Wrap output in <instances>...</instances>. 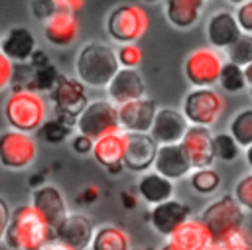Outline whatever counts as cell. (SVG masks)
Instances as JSON below:
<instances>
[{
	"instance_id": "12",
	"label": "cell",
	"mask_w": 252,
	"mask_h": 250,
	"mask_svg": "<svg viewBox=\"0 0 252 250\" xmlns=\"http://www.w3.org/2000/svg\"><path fill=\"white\" fill-rule=\"evenodd\" d=\"M156 114H158V104L148 96L118 106L120 128L126 134H150Z\"/></svg>"
},
{
	"instance_id": "19",
	"label": "cell",
	"mask_w": 252,
	"mask_h": 250,
	"mask_svg": "<svg viewBox=\"0 0 252 250\" xmlns=\"http://www.w3.org/2000/svg\"><path fill=\"white\" fill-rule=\"evenodd\" d=\"M205 31L213 49H228L242 35V30L236 22L234 12H228V10L215 12L207 22Z\"/></svg>"
},
{
	"instance_id": "53",
	"label": "cell",
	"mask_w": 252,
	"mask_h": 250,
	"mask_svg": "<svg viewBox=\"0 0 252 250\" xmlns=\"http://www.w3.org/2000/svg\"><path fill=\"white\" fill-rule=\"evenodd\" d=\"M146 2H156V0H146Z\"/></svg>"
},
{
	"instance_id": "7",
	"label": "cell",
	"mask_w": 252,
	"mask_h": 250,
	"mask_svg": "<svg viewBox=\"0 0 252 250\" xmlns=\"http://www.w3.org/2000/svg\"><path fill=\"white\" fill-rule=\"evenodd\" d=\"M222 55L213 47H199L185 57L183 73L193 89H213L222 71Z\"/></svg>"
},
{
	"instance_id": "43",
	"label": "cell",
	"mask_w": 252,
	"mask_h": 250,
	"mask_svg": "<svg viewBox=\"0 0 252 250\" xmlns=\"http://www.w3.org/2000/svg\"><path fill=\"white\" fill-rule=\"evenodd\" d=\"M120 201H122V207H126V209H134L136 207V197L132 195V193H128V191H124V193H120Z\"/></svg>"
},
{
	"instance_id": "52",
	"label": "cell",
	"mask_w": 252,
	"mask_h": 250,
	"mask_svg": "<svg viewBox=\"0 0 252 250\" xmlns=\"http://www.w3.org/2000/svg\"><path fill=\"white\" fill-rule=\"evenodd\" d=\"M132 250H152V248H132Z\"/></svg>"
},
{
	"instance_id": "51",
	"label": "cell",
	"mask_w": 252,
	"mask_h": 250,
	"mask_svg": "<svg viewBox=\"0 0 252 250\" xmlns=\"http://www.w3.org/2000/svg\"><path fill=\"white\" fill-rule=\"evenodd\" d=\"M205 250H219V248H217V246H215V242H213V244H211L209 248H205Z\"/></svg>"
},
{
	"instance_id": "21",
	"label": "cell",
	"mask_w": 252,
	"mask_h": 250,
	"mask_svg": "<svg viewBox=\"0 0 252 250\" xmlns=\"http://www.w3.org/2000/svg\"><path fill=\"white\" fill-rule=\"evenodd\" d=\"M0 51L12 63H26L35 53V37L24 26L10 28L0 39Z\"/></svg>"
},
{
	"instance_id": "23",
	"label": "cell",
	"mask_w": 252,
	"mask_h": 250,
	"mask_svg": "<svg viewBox=\"0 0 252 250\" xmlns=\"http://www.w3.org/2000/svg\"><path fill=\"white\" fill-rule=\"evenodd\" d=\"M169 240H173L183 250H205L215 242L211 230L207 228L201 217H191L189 220H185L169 236Z\"/></svg>"
},
{
	"instance_id": "11",
	"label": "cell",
	"mask_w": 252,
	"mask_h": 250,
	"mask_svg": "<svg viewBox=\"0 0 252 250\" xmlns=\"http://www.w3.org/2000/svg\"><path fill=\"white\" fill-rule=\"evenodd\" d=\"M94 226L85 213H69L67 219L55 228V244L67 250H91Z\"/></svg>"
},
{
	"instance_id": "6",
	"label": "cell",
	"mask_w": 252,
	"mask_h": 250,
	"mask_svg": "<svg viewBox=\"0 0 252 250\" xmlns=\"http://www.w3.org/2000/svg\"><path fill=\"white\" fill-rule=\"evenodd\" d=\"M181 112L191 126L211 128L224 112V98L215 89H191L183 98Z\"/></svg>"
},
{
	"instance_id": "9",
	"label": "cell",
	"mask_w": 252,
	"mask_h": 250,
	"mask_svg": "<svg viewBox=\"0 0 252 250\" xmlns=\"http://www.w3.org/2000/svg\"><path fill=\"white\" fill-rule=\"evenodd\" d=\"M77 132L89 136L91 140H98L102 136L122 132L118 120V106L110 100H91L89 106L77 120Z\"/></svg>"
},
{
	"instance_id": "3",
	"label": "cell",
	"mask_w": 252,
	"mask_h": 250,
	"mask_svg": "<svg viewBox=\"0 0 252 250\" xmlns=\"http://www.w3.org/2000/svg\"><path fill=\"white\" fill-rule=\"evenodd\" d=\"M47 106L39 93L16 89L4 102V118L12 130L32 134L45 124Z\"/></svg>"
},
{
	"instance_id": "48",
	"label": "cell",
	"mask_w": 252,
	"mask_h": 250,
	"mask_svg": "<svg viewBox=\"0 0 252 250\" xmlns=\"http://www.w3.org/2000/svg\"><path fill=\"white\" fill-rule=\"evenodd\" d=\"M230 4H236V6H240V4H244V2H250V0H228Z\"/></svg>"
},
{
	"instance_id": "22",
	"label": "cell",
	"mask_w": 252,
	"mask_h": 250,
	"mask_svg": "<svg viewBox=\"0 0 252 250\" xmlns=\"http://www.w3.org/2000/svg\"><path fill=\"white\" fill-rule=\"evenodd\" d=\"M43 35L55 47H69L79 35V20L71 12L57 10L47 22H43Z\"/></svg>"
},
{
	"instance_id": "14",
	"label": "cell",
	"mask_w": 252,
	"mask_h": 250,
	"mask_svg": "<svg viewBox=\"0 0 252 250\" xmlns=\"http://www.w3.org/2000/svg\"><path fill=\"white\" fill-rule=\"evenodd\" d=\"M189 219H191V207L177 199H169L165 203L152 207L148 215V222L152 224V228L165 238H169Z\"/></svg>"
},
{
	"instance_id": "45",
	"label": "cell",
	"mask_w": 252,
	"mask_h": 250,
	"mask_svg": "<svg viewBox=\"0 0 252 250\" xmlns=\"http://www.w3.org/2000/svg\"><path fill=\"white\" fill-rule=\"evenodd\" d=\"M159 250H183V248H179V246H177L173 240H169V238H167V240H165V242L159 246Z\"/></svg>"
},
{
	"instance_id": "18",
	"label": "cell",
	"mask_w": 252,
	"mask_h": 250,
	"mask_svg": "<svg viewBox=\"0 0 252 250\" xmlns=\"http://www.w3.org/2000/svg\"><path fill=\"white\" fill-rule=\"evenodd\" d=\"M106 96L112 104L122 106L126 102L146 96V85L138 69H120L106 87Z\"/></svg>"
},
{
	"instance_id": "27",
	"label": "cell",
	"mask_w": 252,
	"mask_h": 250,
	"mask_svg": "<svg viewBox=\"0 0 252 250\" xmlns=\"http://www.w3.org/2000/svg\"><path fill=\"white\" fill-rule=\"evenodd\" d=\"M91 250H132L130 234L116 224H102L94 230Z\"/></svg>"
},
{
	"instance_id": "49",
	"label": "cell",
	"mask_w": 252,
	"mask_h": 250,
	"mask_svg": "<svg viewBox=\"0 0 252 250\" xmlns=\"http://www.w3.org/2000/svg\"><path fill=\"white\" fill-rule=\"evenodd\" d=\"M236 250H252V242L246 244V246H242V248H236Z\"/></svg>"
},
{
	"instance_id": "35",
	"label": "cell",
	"mask_w": 252,
	"mask_h": 250,
	"mask_svg": "<svg viewBox=\"0 0 252 250\" xmlns=\"http://www.w3.org/2000/svg\"><path fill=\"white\" fill-rule=\"evenodd\" d=\"M116 55H118V63H120L122 69H136L142 63V49L136 43L120 45Z\"/></svg>"
},
{
	"instance_id": "41",
	"label": "cell",
	"mask_w": 252,
	"mask_h": 250,
	"mask_svg": "<svg viewBox=\"0 0 252 250\" xmlns=\"http://www.w3.org/2000/svg\"><path fill=\"white\" fill-rule=\"evenodd\" d=\"M98 199V187L96 185H87L85 189H83V193L77 197V201H81L83 205H91V203H94Z\"/></svg>"
},
{
	"instance_id": "31",
	"label": "cell",
	"mask_w": 252,
	"mask_h": 250,
	"mask_svg": "<svg viewBox=\"0 0 252 250\" xmlns=\"http://www.w3.org/2000/svg\"><path fill=\"white\" fill-rule=\"evenodd\" d=\"M213 150H215V157L220 161H234L240 156V146L236 144V140L228 134V132H219L213 138Z\"/></svg>"
},
{
	"instance_id": "30",
	"label": "cell",
	"mask_w": 252,
	"mask_h": 250,
	"mask_svg": "<svg viewBox=\"0 0 252 250\" xmlns=\"http://www.w3.org/2000/svg\"><path fill=\"white\" fill-rule=\"evenodd\" d=\"M219 85L224 93H230V94H236V93H242L244 89H248L244 67L232 63V61H224L220 77H219Z\"/></svg>"
},
{
	"instance_id": "17",
	"label": "cell",
	"mask_w": 252,
	"mask_h": 250,
	"mask_svg": "<svg viewBox=\"0 0 252 250\" xmlns=\"http://www.w3.org/2000/svg\"><path fill=\"white\" fill-rule=\"evenodd\" d=\"M158 144L150 134H126V156L124 167L128 171L146 173L154 167Z\"/></svg>"
},
{
	"instance_id": "37",
	"label": "cell",
	"mask_w": 252,
	"mask_h": 250,
	"mask_svg": "<svg viewBox=\"0 0 252 250\" xmlns=\"http://www.w3.org/2000/svg\"><path fill=\"white\" fill-rule=\"evenodd\" d=\"M234 16H236V22H238L242 33H250V35H252V0L240 4V6L236 8Z\"/></svg>"
},
{
	"instance_id": "2",
	"label": "cell",
	"mask_w": 252,
	"mask_h": 250,
	"mask_svg": "<svg viewBox=\"0 0 252 250\" xmlns=\"http://www.w3.org/2000/svg\"><path fill=\"white\" fill-rule=\"evenodd\" d=\"M120 69L122 67L118 63L116 51L110 45H104L98 41H91L83 45L75 61L77 79L83 85L96 87V89L98 87L106 89Z\"/></svg>"
},
{
	"instance_id": "50",
	"label": "cell",
	"mask_w": 252,
	"mask_h": 250,
	"mask_svg": "<svg viewBox=\"0 0 252 250\" xmlns=\"http://www.w3.org/2000/svg\"><path fill=\"white\" fill-rule=\"evenodd\" d=\"M0 250H10V248L4 244V240H0Z\"/></svg>"
},
{
	"instance_id": "36",
	"label": "cell",
	"mask_w": 252,
	"mask_h": 250,
	"mask_svg": "<svg viewBox=\"0 0 252 250\" xmlns=\"http://www.w3.org/2000/svg\"><path fill=\"white\" fill-rule=\"evenodd\" d=\"M55 12H57L55 0H32V14L41 22H47Z\"/></svg>"
},
{
	"instance_id": "33",
	"label": "cell",
	"mask_w": 252,
	"mask_h": 250,
	"mask_svg": "<svg viewBox=\"0 0 252 250\" xmlns=\"http://www.w3.org/2000/svg\"><path fill=\"white\" fill-rule=\"evenodd\" d=\"M232 195L234 199L238 201V205L252 215V171L242 175L236 183H234V189H232Z\"/></svg>"
},
{
	"instance_id": "42",
	"label": "cell",
	"mask_w": 252,
	"mask_h": 250,
	"mask_svg": "<svg viewBox=\"0 0 252 250\" xmlns=\"http://www.w3.org/2000/svg\"><path fill=\"white\" fill-rule=\"evenodd\" d=\"M55 4H57V10L75 14L85 6V0H55Z\"/></svg>"
},
{
	"instance_id": "16",
	"label": "cell",
	"mask_w": 252,
	"mask_h": 250,
	"mask_svg": "<svg viewBox=\"0 0 252 250\" xmlns=\"http://www.w3.org/2000/svg\"><path fill=\"white\" fill-rule=\"evenodd\" d=\"M213 138H215V134L211 132V128L189 126L187 134L181 140V148L187 154L193 169L213 167V161L217 159L215 150H213Z\"/></svg>"
},
{
	"instance_id": "8",
	"label": "cell",
	"mask_w": 252,
	"mask_h": 250,
	"mask_svg": "<svg viewBox=\"0 0 252 250\" xmlns=\"http://www.w3.org/2000/svg\"><path fill=\"white\" fill-rule=\"evenodd\" d=\"M244 215H246V211L238 205L234 195L226 193V195H220L219 199L211 201L203 209L201 219L207 224V228L211 230L213 240H219L226 232L244 226Z\"/></svg>"
},
{
	"instance_id": "20",
	"label": "cell",
	"mask_w": 252,
	"mask_h": 250,
	"mask_svg": "<svg viewBox=\"0 0 252 250\" xmlns=\"http://www.w3.org/2000/svg\"><path fill=\"white\" fill-rule=\"evenodd\" d=\"M154 171H158L159 175H163L171 181H177L185 175H191L193 165H191L187 154L183 152L181 144H167V146H158Z\"/></svg>"
},
{
	"instance_id": "46",
	"label": "cell",
	"mask_w": 252,
	"mask_h": 250,
	"mask_svg": "<svg viewBox=\"0 0 252 250\" xmlns=\"http://www.w3.org/2000/svg\"><path fill=\"white\" fill-rule=\"evenodd\" d=\"M244 161H246L248 169L252 171V146H248V148L244 150Z\"/></svg>"
},
{
	"instance_id": "10",
	"label": "cell",
	"mask_w": 252,
	"mask_h": 250,
	"mask_svg": "<svg viewBox=\"0 0 252 250\" xmlns=\"http://www.w3.org/2000/svg\"><path fill=\"white\" fill-rule=\"evenodd\" d=\"M37 146L32 134L18 130L0 132V165L10 171H22L35 161Z\"/></svg>"
},
{
	"instance_id": "1",
	"label": "cell",
	"mask_w": 252,
	"mask_h": 250,
	"mask_svg": "<svg viewBox=\"0 0 252 250\" xmlns=\"http://www.w3.org/2000/svg\"><path fill=\"white\" fill-rule=\"evenodd\" d=\"M2 240L10 250H43L55 240V230L32 203H26L12 211Z\"/></svg>"
},
{
	"instance_id": "24",
	"label": "cell",
	"mask_w": 252,
	"mask_h": 250,
	"mask_svg": "<svg viewBox=\"0 0 252 250\" xmlns=\"http://www.w3.org/2000/svg\"><path fill=\"white\" fill-rule=\"evenodd\" d=\"M138 195L142 197L144 203H148L150 207H156L159 203H165L169 199H173V181L159 175L158 171H146L140 175L138 183Z\"/></svg>"
},
{
	"instance_id": "25",
	"label": "cell",
	"mask_w": 252,
	"mask_h": 250,
	"mask_svg": "<svg viewBox=\"0 0 252 250\" xmlns=\"http://www.w3.org/2000/svg\"><path fill=\"white\" fill-rule=\"evenodd\" d=\"M98 165H102L104 169L116 163H124V156H126V132H114L108 136H102L98 140H94L93 146V154H91Z\"/></svg>"
},
{
	"instance_id": "44",
	"label": "cell",
	"mask_w": 252,
	"mask_h": 250,
	"mask_svg": "<svg viewBox=\"0 0 252 250\" xmlns=\"http://www.w3.org/2000/svg\"><path fill=\"white\" fill-rule=\"evenodd\" d=\"M244 75H246V83H248V93L252 96V63L248 67H244Z\"/></svg>"
},
{
	"instance_id": "4",
	"label": "cell",
	"mask_w": 252,
	"mask_h": 250,
	"mask_svg": "<svg viewBox=\"0 0 252 250\" xmlns=\"http://www.w3.org/2000/svg\"><path fill=\"white\" fill-rule=\"evenodd\" d=\"M49 98L53 102L55 118L61 120L63 124H67L69 128L77 126L79 116L89 106L85 85L77 77L59 75L55 87L49 91Z\"/></svg>"
},
{
	"instance_id": "40",
	"label": "cell",
	"mask_w": 252,
	"mask_h": 250,
	"mask_svg": "<svg viewBox=\"0 0 252 250\" xmlns=\"http://www.w3.org/2000/svg\"><path fill=\"white\" fill-rule=\"evenodd\" d=\"M10 217H12V211L6 203L4 197H0V240L4 238V232L8 228V222H10Z\"/></svg>"
},
{
	"instance_id": "38",
	"label": "cell",
	"mask_w": 252,
	"mask_h": 250,
	"mask_svg": "<svg viewBox=\"0 0 252 250\" xmlns=\"http://www.w3.org/2000/svg\"><path fill=\"white\" fill-rule=\"evenodd\" d=\"M93 146H94V140H91L89 136L77 132L73 138H71V148L73 152H77L79 156H87V154H93Z\"/></svg>"
},
{
	"instance_id": "54",
	"label": "cell",
	"mask_w": 252,
	"mask_h": 250,
	"mask_svg": "<svg viewBox=\"0 0 252 250\" xmlns=\"http://www.w3.org/2000/svg\"><path fill=\"white\" fill-rule=\"evenodd\" d=\"M0 39H2V37H0Z\"/></svg>"
},
{
	"instance_id": "47",
	"label": "cell",
	"mask_w": 252,
	"mask_h": 250,
	"mask_svg": "<svg viewBox=\"0 0 252 250\" xmlns=\"http://www.w3.org/2000/svg\"><path fill=\"white\" fill-rule=\"evenodd\" d=\"M43 250H67V248H63V246H59V244H55V242H51V244H47Z\"/></svg>"
},
{
	"instance_id": "29",
	"label": "cell",
	"mask_w": 252,
	"mask_h": 250,
	"mask_svg": "<svg viewBox=\"0 0 252 250\" xmlns=\"http://www.w3.org/2000/svg\"><path fill=\"white\" fill-rule=\"evenodd\" d=\"M189 183L191 189L199 195H213L219 191L222 177L215 167H201V169H193L189 175Z\"/></svg>"
},
{
	"instance_id": "39",
	"label": "cell",
	"mask_w": 252,
	"mask_h": 250,
	"mask_svg": "<svg viewBox=\"0 0 252 250\" xmlns=\"http://www.w3.org/2000/svg\"><path fill=\"white\" fill-rule=\"evenodd\" d=\"M14 79V63L0 51V91H4Z\"/></svg>"
},
{
	"instance_id": "32",
	"label": "cell",
	"mask_w": 252,
	"mask_h": 250,
	"mask_svg": "<svg viewBox=\"0 0 252 250\" xmlns=\"http://www.w3.org/2000/svg\"><path fill=\"white\" fill-rule=\"evenodd\" d=\"M228 61L240 65V67H248L252 63V35L250 33H242L228 49H226Z\"/></svg>"
},
{
	"instance_id": "5",
	"label": "cell",
	"mask_w": 252,
	"mask_h": 250,
	"mask_svg": "<svg viewBox=\"0 0 252 250\" xmlns=\"http://www.w3.org/2000/svg\"><path fill=\"white\" fill-rule=\"evenodd\" d=\"M148 26H150V20L146 10L136 4H120L106 18L108 35L122 45L136 43L146 33Z\"/></svg>"
},
{
	"instance_id": "15",
	"label": "cell",
	"mask_w": 252,
	"mask_h": 250,
	"mask_svg": "<svg viewBox=\"0 0 252 250\" xmlns=\"http://www.w3.org/2000/svg\"><path fill=\"white\" fill-rule=\"evenodd\" d=\"M32 205L39 211V215L49 222V226L55 230L69 215L67 201L59 187L51 183H41L32 191Z\"/></svg>"
},
{
	"instance_id": "34",
	"label": "cell",
	"mask_w": 252,
	"mask_h": 250,
	"mask_svg": "<svg viewBox=\"0 0 252 250\" xmlns=\"http://www.w3.org/2000/svg\"><path fill=\"white\" fill-rule=\"evenodd\" d=\"M39 132H41V136H43L45 142H49V144H59V142L67 140V136L71 134V128H69L67 124H63L61 120L53 118V120H47V122L39 128Z\"/></svg>"
},
{
	"instance_id": "13",
	"label": "cell",
	"mask_w": 252,
	"mask_h": 250,
	"mask_svg": "<svg viewBox=\"0 0 252 250\" xmlns=\"http://www.w3.org/2000/svg\"><path fill=\"white\" fill-rule=\"evenodd\" d=\"M189 122L185 114L177 108H158V114L154 118L150 136L156 140L158 146H167V144H181L183 136L189 130Z\"/></svg>"
},
{
	"instance_id": "26",
	"label": "cell",
	"mask_w": 252,
	"mask_h": 250,
	"mask_svg": "<svg viewBox=\"0 0 252 250\" xmlns=\"http://www.w3.org/2000/svg\"><path fill=\"white\" fill-rule=\"evenodd\" d=\"M203 4L205 0H165L163 12L173 28L189 30L199 22Z\"/></svg>"
},
{
	"instance_id": "28",
	"label": "cell",
	"mask_w": 252,
	"mask_h": 250,
	"mask_svg": "<svg viewBox=\"0 0 252 250\" xmlns=\"http://www.w3.org/2000/svg\"><path fill=\"white\" fill-rule=\"evenodd\" d=\"M228 134L236 140V144L246 150L252 146V108H240L228 122Z\"/></svg>"
}]
</instances>
